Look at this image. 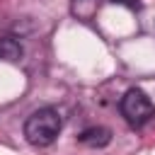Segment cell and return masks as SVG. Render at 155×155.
<instances>
[{
	"label": "cell",
	"instance_id": "3",
	"mask_svg": "<svg viewBox=\"0 0 155 155\" xmlns=\"http://www.w3.org/2000/svg\"><path fill=\"white\" fill-rule=\"evenodd\" d=\"M111 140V131L107 126H94V128H87L80 133V143L82 145H90V148H102Z\"/></svg>",
	"mask_w": 155,
	"mask_h": 155
},
{
	"label": "cell",
	"instance_id": "1",
	"mask_svg": "<svg viewBox=\"0 0 155 155\" xmlns=\"http://www.w3.org/2000/svg\"><path fill=\"white\" fill-rule=\"evenodd\" d=\"M61 133V116L56 109L46 107V109H36L27 124H24V138L36 145V148H44V145H51Z\"/></svg>",
	"mask_w": 155,
	"mask_h": 155
},
{
	"label": "cell",
	"instance_id": "4",
	"mask_svg": "<svg viewBox=\"0 0 155 155\" xmlns=\"http://www.w3.org/2000/svg\"><path fill=\"white\" fill-rule=\"evenodd\" d=\"M19 58H22V44L10 36H2L0 39V61H19Z\"/></svg>",
	"mask_w": 155,
	"mask_h": 155
},
{
	"label": "cell",
	"instance_id": "2",
	"mask_svg": "<svg viewBox=\"0 0 155 155\" xmlns=\"http://www.w3.org/2000/svg\"><path fill=\"white\" fill-rule=\"evenodd\" d=\"M121 114L126 116V121L131 126H143L155 116V104L150 102V97L143 90H128L121 97Z\"/></svg>",
	"mask_w": 155,
	"mask_h": 155
},
{
	"label": "cell",
	"instance_id": "5",
	"mask_svg": "<svg viewBox=\"0 0 155 155\" xmlns=\"http://www.w3.org/2000/svg\"><path fill=\"white\" fill-rule=\"evenodd\" d=\"M114 2H121V5H128V7H136L138 0H114Z\"/></svg>",
	"mask_w": 155,
	"mask_h": 155
}]
</instances>
